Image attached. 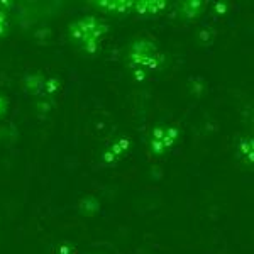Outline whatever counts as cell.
Segmentation results:
<instances>
[{
  "label": "cell",
  "instance_id": "8992f818",
  "mask_svg": "<svg viewBox=\"0 0 254 254\" xmlns=\"http://www.w3.org/2000/svg\"><path fill=\"white\" fill-rule=\"evenodd\" d=\"M166 9H168L166 0H134L132 12L142 15V17H153V15H159Z\"/></svg>",
  "mask_w": 254,
  "mask_h": 254
},
{
  "label": "cell",
  "instance_id": "52a82bcc",
  "mask_svg": "<svg viewBox=\"0 0 254 254\" xmlns=\"http://www.w3.org/2000/svg\"><path fill=\"white\" fill-rule=\"evenodd\" d=\"M44 81H46V76L41 73L27 75L24 78V90L31 95H44Z\"/></svg>",
  "mask_w": 254,
  "mask_h": 254
},
{
  "label": "cell",
  "instance_id": "6da1fadb",
  "mask_svg": "<svg viewBox=\"0 0 254 254\" xmlns=\"http://www.w3.org/2000/svg\"><path fill=\"white\" fill-rule=\"evenodd\" d=\"M127 64L136 81H144L151 73L159 71L166 63V56L159 51L156 43L146 38H139L127 48Z\"/></svg>",
  "mask_w": 254,
  "mask_h": 254
},
{
  "label": "cell",
  "instance_id": "5b68a950",
  "mask_svg": "<svg viewBox=\"0 0 254 254\" xmlns=\"http://www.w3.org/2000/svg\"><path fill=\"white\" fill-rule=\"evenodd\" d=\"M93 7L105 14H116V15H124L130 14L134 9V0H97L92 2Z\"/></svg>",
  "mask_w": 254,
  "mask_h": 254
},
{
  "label": "cell",
  "instance_id": "7a4b0ae2",
  "mask_svg": "<svg viewBox=\"0 0 254 254\" xmlns=\"http://www.w3.org/2000/svg\"><path fill=\"white\" fill-rule=\"evenodd\" d=\"M68 34L81 51L93 56L98 53L102 41L109 34V24L95 15H87L69 22Z\"/></svg>",
  "mask_w": 254,
  "mask_h": 254
},
{
  "label": "cell",
  "instance_id": "30bf717a",
  "mask_svg": "<svg viewBox=\"0 0 254 254\" xmlns=\"http://www.w3.org/2000/svg\"><path fill=\"white\" fill-rule=\"evenodd\" d=\"M7 32H9V17L5 10L0 9V38L7 36Z\"/></svg>",
  "mask_w": 254,
  "mask_h": 254
},
{
  "label": "cell",
  "instance_id": "8fae6325",
  "mask_svg": "<svg viewBox=\"0 0 254 254\" xmlns=\"http://www.w3.org/2000/svg\"><path fill=\"white\" fill-rule=\"evenodd\" d=\"M7 110H9V100H7V97L0 95V117L5 116Z\"/></svg>",
  "mask_w": 254,
  "mask_h": 254
},
{
  "label": "cell",
  "instance_id": "3957f363",
  "mask_svg": "<svg viewBox=\"0 0 254 254\" xmlns=\"http://www.w3.org/2000/svg\"><path fill=\"white\" fill-rule=\"evenodd\" d=\"M180 129L176 126H154L147 139V149L153 156H165L168 151L180 141Z\"/></svg>",
  "mask_w": 254,
  "mask_h": 254
},
{
  "label": "cell",
  "instance_id": "9c48e42d",
  "mask_svg": "<svg viewBox=\"0 0 254 254\" xmlns=\"http://www.w3.org/2000/svg\"><path fill=\"white\" fill-rule=\"evenodd\" d=\"M237 154L243 158L246 165L253 166L254 163V141L253 137H241L237 141Z\"/></svg>",
  "mask_w": 254,
  "mask_h": 254
},
{
  "label": "cell",
  "instance_id": "277c9868",
  "mask_svg": "<svg viewBox=\"0 0 254 254\" xmlns=\"http://www.w3.org/2000/svg\"><path fill=\"white\" fill-rule=\"evenodd\" d=\"M130 147H132V141H130L127 136H122V137L116 139V141H114L112 144H110L107 149L102 153V156H100L102 163L107 165V166L117 165L122 158L127 156V153L130 151Z\"/></svg>",
  "mask_w": 254,
  "mask_h": 254
},
{
  "label": "cell",
  "instance_id": "ba28073f",
  "mask_svg": "<svg viewBox=\"0 0 254 254\" xmlns=\"http://www.w3.org/2000/svg\"><path fill=\"white\" fill-rule=\"evenodd\" d=\"M203 10H205V2H202V0H187L180 5V14L188 20L196 19Z\"/></svg>",
  "mask_w": 254,
  "mask_h": 254
}]
</instances>
